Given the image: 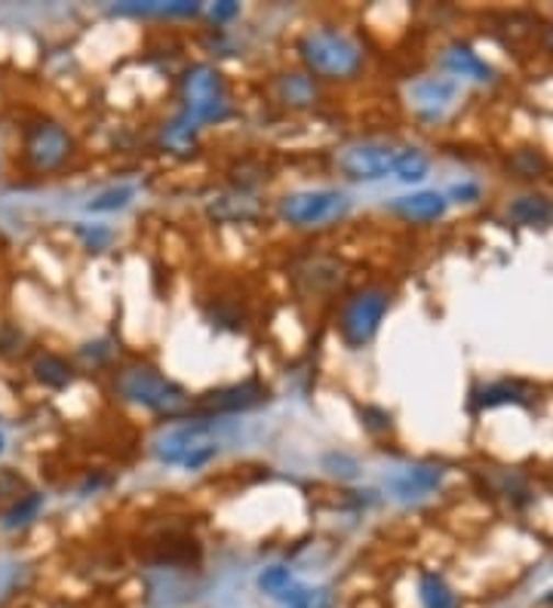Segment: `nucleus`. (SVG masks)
Instances as JSON below:
<instances>
[{
    "label": "nucleus",
    "mask_w": 553,
    "mask_h": 608,
    "mask_svg": "<svg viewBox=\"0 0 553 608\" xmlns=\"http://www.w3.org/2000/svg\"><path fill=\"white\" fill-rule=\"evenodd\" d=\"M114 394L163 418H179L191 409V396L182 384L167 379L154 365H126L114 375Z\"/></svg>",
    "instance_id": "obj_1"
},
{
    "label": "nucleus",
    "mask_w": 553,
    "mask_h": 608,
    "mask_svg": "<svg viewBox=\"0 0 553 608\" xmlns=\"http://www.w3.org/2000/svg\"><path fill=\"white\" fill-rule=\"evenodd\" d=\"M298 56L305 61L307 75L323 80H353L363 71V49L338 29L307 31L298 41Z\"/></svg>",
    "instance_id": "obj_2"
},
{
    "label": "nucleus",
    "mask_w": 553,
    "mask_h": 608,
    "mask_svg": "<svg viewBox=\"0 0 553 608\" xmlns=\"http://www.w3.org/2000/svg\"><path fill=\"white\" fill-rule=\"evenodd\" d=\"M351 213V198L336 188L292 191L276 200V215L290 228H329Z\"/></svg>",
    "instance_id": "obj_3"
},
{
    "label": "nucleus",
    "mask_w": 553,
    "mask_h": 608,
    "mask_svg": "<svg viewBox=\"0 0 553 608\" xmlns=\"http://www.w3.org/2000/svg\"><path fill=\"white\" fill-rule=\"evenodd\" d=\"M75 154L71 133L53 117H34L22 130V160L34 176L59 172Z\"/></svg>",
    "instance_id": "obj_4"
},
{
    "label": "nucleus",
    "mask_w": 553,
    "mask_h": 608,
    "mask_svg": "<svg viewBox=\"0 0 553 608\" xmlns=\"http://www.w3.org/2000/svg\"><path fill=\"white\" fill-rule=\"evenodd\" d=\"M154 455L163 464H179L184 471H200L218 455L213 425L210 421H184V425L167 430L160 440L154 442Z\"/></svg>",
    "instance_id": "obj_5"
},
{
    "label": "nucleus",
    "mask_w": 553,
    "mask_h": 608,
    "mask_svg": "<svg viewBox=\"0 0 553 608\" xmlns=\"http://www.w3.org/2000/svg\"><path fill=\"white\" fill-rule=\"evenodd\" d=\"M384 314H387V292L382 290L357 292L351 302L345 304V311H341V323H338L345 345L353 350L366 348L369 341L375 338V333H379Z\"/></svg>",
    "instance_id": "obj_6"
},
{
    "label": "nucleus",
    "mask_w": 553,
    "mask_h": 608,
    "mask_svg": "<svg viewBox=\"0 0 553 608\" xmlns=\"http://www.w3.org/2000/svg\"><path fill=\"white\" fill-rule=\"evenodd\" d=\"M394 160H397V148L387 142H353L338 151L336 167L351 182H379L394 172Z\"/></svg>",
    "instance_id": "obj_7"
},
{
    "label": "nucleus",
    "mask_w": 553,
    "mask_h": 608,
    "mask_svg": "<svg viewBox=\"0 0 553 608\" xmlns=\"http://www.w3.org/2000/svg\"><path fill=\"white\" fill-rule=\"evenodd\" d=\"M409 99L421 121H443L445 111L459 102V83L452 77H421L409 87Z\"/></svg>",
    "instance_id": "obj_8"
},
{
    "label": "nucleus",
    "mask_w": 553,
    "mask_h": 608,
    "mask_svg": "<svg viewBox=\"0 0 553 608\" xmlns=\"http://www.w3.org/2000/svg\"><path fill=\"white\" fill-rule=\"evenodd\" d=\"M443 476L445 471L440 464H415V468L397 473L391 480V488H394L399 502H418V498H428L430 492H437Z\"/></svg>",
    "instance_id": "obj_9"
},
{
    "label": "nucleus",
    "mask_w": 553,
    "mask_h": 608,
    "mask_svg": "<svg viewBox=\"0 0 553 608\" xmlns=\"http://www.w3.org/2000/svg\"><path fill=\"white\" fill-rule=\"evenodd\" d=\"M261 399H268V387L261 384V381L249 379L240 381V384H230V387H222V391H213V394H206L203 399V406L213 412H246L252 409V406H259Z\"/></svg>",
    "instance_id": "obj_10"
},
{
    "label": "nucleus",
    "mask_w": 553,
    "mask_h": 608,
    "mask_svg": "<svg viewBox=\"0 0 553 608\" xmlns=\"http://www.w3.org/2000/svg\"><path fill=\"white\" fill-rule=\"evenodd\" d=\"M449 210V200L437 191H415L406 198H397L391 203V213H397L406 222L415 225H430V222H440Z\"/></svg>",
    "instance_id": "obj_11"
},
{
    "label": "nucleus",
    "mask_w": 553,
    "mask_h": 608,
    "mask_svg": "<svg viewBox=\"0 0 553 608\" xmlns=\"http://www.w3.org/2000/svg\"><path fill=\"white\" fill-rule=\"evenodd\" d=\"M440 61H443L445 71L452 75V80L455 77H461V80H476V83H489L492 80V68L486 65V59H479L467 44L445 46Z\"/></svg>",
    "instance_id": "obj_12"
},
{
    "label": "nucleus",
    "mask_w": 553,
    "mask_h": 608,
    "mask_svg": "<svg viewBox=\"0 0 553 608\" xmlns=\"http://www.w3.org/2000/svg\"><path fill=\"white\" fill-rule=\"evenodd\" d=\"M184 102H213V99H228L225 80L215 71L213 65H194L182 77Z\"/></svg>",
    "instance_id": "obj_13"
},
{
    "label": "nucleus",
    "mask_w": 553,
    "mask_h": 608,
    "mask_svg": "<svg viewBox=\"0 0 553 608\" xmlns=\"http://www.w3.org/2000/svg\"><path fill=\"white\" fill-rule=\"evenodd\" d=\"M31 375H34L37 384H44L49 391H61V387H68V384L75 381V365H71L68 357L53 353V350H44V353L34 357Z\"/></svg>",
    "instance_id": "obj_14"
},
{
    "label": "nucleus",
    "mask_w": 553,
    "mask_h": 608,
    "mask_svg": "<svg viewBox=\"0 0 553 608\" xmlns=\"http://www.w3.org/2000/svg\"><path fill=\"white\" fill-rule=\"evenodd\" d=\"M274 92L286 108H311L317 102V80L307 71H286L276 77Z\"/></svg>",
    "instance_id": "obj_15"
},
{
    "label": "nucleus",
    "mask_w": 553,
    "mask_h": 608,
    "mask_svg": "<svg viewBox=\"0 0 553 608\" xmlns=\"http://www.w3.org/2000/svg\"><path fill=\"white\" fill-rule=\"evenodd\" d=\"M507 215L517 222V225H544L553 218V203L544 194H522L510 206H507Z\"/></svg>",
    "instance_id": "obj_16"
},
{
    "label": "nucleus",
    "mask_w": 553,
    "mask_h": 608,
    "mask_svg": "<svg viewBox=\"0 0 553 608\" xmlns=\"http://www.w3.org/2000/svg\"><path fill=\"white\" fill-rule=\"evenodd\" d=\"M418 603H421V608H461L459 594L437 572H425L421 575V581H418Z\"/></svg>",
    "instance_id": "obj_17"
},
{
    "label": "nucleus",
    "mask_w": 553,
    "mask_h": 608,
    "mask_svg": "<svg viewBox=\"0 0 553 608\" xmlns=\"http://www.w3.org/2000/svg\"><path fill=\"white\" fill-rule=\"evenodd\" d=\"M41 510H44V495H41V492H25V495H19V498L10 504V510L3 514L0 526H3L7 532H19V529H25V526H31L34 519L41 517Z\"/></svg>",
    "instance_id": "obj_18"
},
{
    "label": "nucleus",
    "mask_w": 553,
    "mask_h": 608,
    "mask_svg": "<svg viewBox=\"0 0 553 608\" xmlns=\"http://www.w3.org/2000/svg\"><path fill=\"white\" fill-rule=\"evenodd\" d=\"M430 160L421 148H397V160H394V176L403 184H418L428 179Z\"/></svg>",
    "instance_id": "obj_19"
},
{
    "label": "nucleus",
    "mask_w": 553,
    "mask_h": 608,
    "mask_svg": "<svg viewBox=\"0 0 553 608\" xmlns=\"http://www.w3.org/2000/svg\"><path fill=\"white\" fill-rule=\"evenodd\" d=\"M136 198V188L133 184H114V188H105L99 191L95 198L87 203L90 213H117V210H126Z\"/></svg>",
    "instance_id": "obj_20"
},
{
    "label": "nucleus",
    "mask_w": 553,
    "mask_h": 608,
    "mask_svg": "<svg viewBox=\"0 0 553 608\" xmlns=\"http://www.w3.org/2000/svg\"><path fill=\"white\" fill-rule=\"evenodd\" d=\"M292 587H295V578H292V572L286 565H268L259 575V590L276 599V603H283L292 594Z\"/></svg>",
    "instance_id": "obj_21"
},
{
    "label": "nucleus",
    "mask_w": 553,
    "mask_h": 608,
    "mask_svg": "<svg viewBox=\"0 0 553 608\" xmlns=\"http://www.w3.org/2000/svg\"><path fill=\"white\" fill-rule=\"evenodd\" d=\"M522 399H526V387L522 384H517V381H498V384H489V387L479 391L476 406L492 409V406H507V403H522Z\"/></svg>",
    "instance_id": "obj_22"
},
{
    "label": "nucleus",
    "mask_w": 553,
    "mask_h": 608,
    "mask_svg": "<svg viewBox=\"0 0 553 608\" xmlns=\"http://www.w3.org/2000/svg\"><path fill=\"white\" fill-rule=\"evenodd\" d=\"M286 608H336V594L329 587H302L295 584L292 594L283 599Z\"/></svg>",
    "instance_id": "obj_23"
},
{
    "label": "nucleus",
    "mask_w": 553,
    "mask_h": 608,
    "mask_svg": "<svg viewBox=\"0 0 553 608\" xmlns=\"http://www.w3.org/2000/svg\"><path fill=\"white\" fill-rule=\"evenodd\" d=\"M510 167L517 169L522 179H538V176L548 169V160L538 151H517L514 154V160H510Z\"/></svg>",
    "instance_id": "obj_24"
},
{
    "label": "nucleus",
    "mask_w": 553,
    "mask_h": 608,
    "mask_svg": "<svg viewBox=\"0 0 553 608\" xmlns=\"http://www.w3.org/2000/svg\"><path fill=\"white\" fill-rule=\"evenodd\" d=\"M77 237L83 240V246H87L90 252H102V249H108V244L114 240V230L105 228V225H80V228H77Z\"/></svg>",
    "instance_id": "obj_25"
},
{
    "label": "nucleus",
    "mask_w": 553,
    "mask_h": 608,
    "mask_svg": "<svg viewBox=\"0 0 553 608\" xmlns=\"http://www.w3.org/2000/svg\"><path fill=\"white\" fill-rule=\"evenodd\" d=\"M22 345H25V333L19 326H13V323H3L0 326V353L3 357H15L22 350Z\"/></svg>",
    "instance_id": "obj_26"
},
{
    "label": "nucleus",
    "mask_w": 553,
    "mask_h": 608,
    "mask_svg": "<svg viewBox=\"0 0 553 608\" xmlns=\"http://www.w3.org/2000/svg\"><path fill=\"white\" fill-rule=\"evenodd\" d=\"M360 418H363V427L372 430V434H384V430H391V415H387L384 409L366 406V409L360 412Z\"/></svg>",
    "instance_id": "obj_27"
},
{
    "label": "nucleus",
    "mask_w": 553,
    "mask_h": 608,
    "mask_svg": "<svg viewBox=\"0 0 553 608\" xmlns=\"http://www.w3.org/2000/svg\"><path fill=\"white\" fill-rule=\"evenodd\" d=\"M449 198L455 200V203H474L479 198V184L476 182H459L449 188Z\"/></svg>",
    "instance_id": "obj_28"
},
{
    "label": "nucleus",
    "mask_w": 553,
    "mask_h": 608,
    "mask_svg": "<svg viewBox=\"0 0 553 608\" xmlns=\"http://www.w3.org/2000/svg\"><path fill=\"white\" fill-rule=\"evenodd\" d=\"M210 15H213V22H230L234 15H240V3H230V0L215 3L213 10H210Z\"/></svg>",
    "instance_id": "obj_29"
},
{
    "label": "nucleus",
    "mask_w": 553,
    "mask_h": 608,
    "mask_svg": "<svg viewBox=\"0 0 553 608\" xmlns=\"http://www.w3.org/2000/svg\"><path fill=\"white\" fill-rule=\"evenodd\" d=\"M3 452H7V434L0 430V455H3Z\"/></svg>",
    "instance_id": "obj_30"
},
{
    "label": "nucleus",
    "mask_w": 553,
    "mask_h": 608,
    "mask_svg": "<svg viewBox=\"0 0 553 608\" xmlns=\"http://www.w3.org/2000/svg\"><path fill=\"white\" fill-rule=\"evenodd\" d=\"M548 46H551V49H553V25H551V29H548Z\"/></svg>",
    "instance_id": "obj_31"
}]
</instances>
